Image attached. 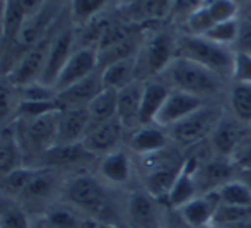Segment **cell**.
Here are the masks:
<instances>
[{
	"instance_id": "obj_3",
	"label": "cell",
	"mask_w": 251,
	"mask_h": 228,
	"mask_svg": "<svg viewBox=\"0 0 251 228\" xmlns=\"http://www.w3.org/2000/svg\"><path fill=\"white\" fill-rule=\"evenodd\" d=\"M224 118V112L219 107L203 105L189 117L182 118L176 125L167 129V136L177 144L189 146L200 144L206 137H212L213 131L217 129L219 122Z\"/></svg>"
},
{
	"instance_id": "obj_5",
	"label": "cell",
	"mask_w": 251,
	"mask_h": 228,
	"mask_svg": "<svg viewBox=\"0 0 251 228\" xmlns=\"http://www.w3.org/2000/svg\"><path fill=\"white\" fill-rule=\"evenodd\" d=\"M59 112L36 118H18L16 127H18L23 148L28 144V148L38 153V156L53 148L57 144V114Z\"/></svg>"
},
{
	"instance_id": "obj_19",
	"label": "cell",
	"mask_w": 251,
	"mask_h": 228,
	"mask_svg": "<svg viewBox=\"0 0 251 228\" xmlns=\"http://www.w3.org/2000/svg\"><path fill=\"white\" fill-rule=\"evenodd\" d=\"M127 216L133 228H160L155 197L148 192H134L127 201Z\"/></svg>"
},
{
	"instance_id": "obj_38",
	"label": "cell",
	"mask_w": 251,
	"mask_h": 228,
	"mask_svg": "<svg viewBox=\"0 0 251 228\" xmlns=\"http://www.w3.org/2000/svg\"><path fill=\"white\" fill-rule=\"evenodd\" d=\"M19 93V101H50L57 98V90L53 86H47V84L31 83L28 86L16 88Z\"/></svg>"
},
{
	"instance_id": "obj_27",
	"label": "cell",
	"mask_w": 251,
	"mask_h": 228,
	"mask_svg": "<svg viewBox=\"0 0 251 228\" xmlns=\"http://www.w3.org/2000/svg\"><path fill=\"white\" fill-rule=\"evenodd\" d=\"M38 173V168H31V166H19V168L9 172L7 175H2V190H4V197L9 199H18L25 194L28 185L33 182L35 175Z\"/></svg>"
},
{
	"instance_id": "obj_25",
	"label": "cell",
	"mask_w": 251,
	"mask_h": 228,
	"mask_svg": "<svg viewBox=\"0 0 251 228\" xmlns=\"http://www.w3.org/2000/svg\"><path fill=\"white\" fill-rule=\"evenodd\" d=\"M101 72V83L105 90H122L124 86L136 81V57L134 59H126L121 62H115L112 66L105 67Z\"/></svg>"
},
{
	"instance_id": "obj_12",
	"label": "cell",
	"mask_w": 251,
	"mask_h": 228,
	"mask_svg": "<svg viewBox=\"0 0 251 228\" xmlns=\"http://www.w3.org/2000/svg\"><path fill=\"white\" fill-rule=\"evenodd\" d=\"M248 136V127L241 124L239 120L230 115H224V118L219 122L217 129L212 134V148L219 156H226V158H234L237 151L243 148L244 141Z\"/></svg>"
},
{
	"instance_id": "obj_14",
	"label": "cell",
	"mask_w": 251,
	"mask_h": 228,
	"mask_svg": "<svg viewBox=\"0 0 251 228\" xmlns=\"http://www.w3.org/2000/svg\"><path fill=\"white\" fill-rule=\"evenodd\" d=\"M176 50H177V42H174L169 33H155L143 50V64L147 67V72L151 76L164 74L169 64L176 59Z\"/></svg>"
},
{
	"instance_id": "obj_34",
	"label": "cell",
	"mask_w": 251,
	"mask_h": 228,
	"mask_svg": "<svg viewBox=\"0 0 251 228\" xmlns=\"http://www.w3.org/2000/svg\"><path fill=\"white\" fill-rule=\"evenodd\" d=\"M108 0H71V16L74 23L88 24L107 5Z\"/></svg>"
},
{
	"instance_id": "obj_10",
	"label": "cell",
	"mask_w": 251,
	"mask_h": 228,
	"mask_svg": "<svg viewBox=\"0 0 251 228\" xmlns=\"http://www.w3.org/2000/svg\"><path fill=\"white\" fill-rule=\"evenodd\" d=\"M124 131H126L124 125L115 117V118H112V120L91 125V127L88 129L86 136H84L83 144L93 156L110 155V153L119 149V144H121V141H122Z\"/></svg>"
},
{
	"instance_id": "obj_20",
	"label": "cell",
	"mask_w": 251,
	"mask_h": 228,
	"mask_svg": "<svg viewBox=\"0 0 251 228\" xmlns=\"http://www.w3.org/2000/svg\"><path fill=\"white\" fill-rule=\"evenodd\" d=\"M169 93L164 83L158 81H145L143 98H141V125L155 124L158 112L162 110Z\"/></svg>"
},
{
	"instance_id": "obj_28",
	"label": "cell",
	"mask_w": 251,
	"mask_h": 228,
	"mask_svg": "<svg viewBox=\"0 0 251 228\" xmlns=\"http://www.w3.org/2000/svg\"><path fill=\"white\" fill-rule=\"evenodd\" d=\"M230 115L246 127L251 125V84L236 83L229 94Z\"/></svg>"
},
{
	"instance_id": "obj_17",
	"label": "cell",
	"mask_w": 251,
	"mask_h": 228,
	"mask_svg": "<svg viewBox=\"0 0 251 228\" xmlns=\"http://www.w3.org/2000/svg\"><path fill=\"white\" fill-rule=\"evenodd\" d=\"M103 91V83H101V72L97 70L95 74H91L90 77L79 81V83L73 84L71 88L57 93V101L62 108H79V107H88L90 101L93 100L97 94H100Z\"/></svg>"
},
{
	"instance_id": "obj_43",
	"label": "cell",
	"mask_w": 251,
	"mask_h": 228,
	"mask_svg": "<svg viewBox=\"0 0 251 228\" xmlns=\"http://www.w3.org/2000/svg\"><path fill=\"white\" fill-rule=\"evenodd\" d=\"M237 50L251 55V19H241L239 24V36H237Z\"/></svg>"
},
{
	"instance_id": "obj_35",
	"label": "cell",
	"mask_w": 251,
	"mask_h": 228,
	"mask_svg": "<svg viewBox=\"0 0 251 228\" xmlns=\"http://www.w3.org/2000/svg\"><path fill=\"white\" fill-rule=\"evenodd\" d=\"M251 218V206H234V204H220L213 218V225L219 227H230Z\"/></svg>"
},
{
	"instance_id": "obj_46",
	"label": "cell",
	"mask_w": 251,
	"mask_h": 228,
	"mask_svg": "<svg viewBox=\"0 0 251 228\" xmlns=\"http://www.w3.org/2000/svg\"><path fill=\"white\" fill-rule=\"evenodd\" d=\"M237 179L243 180L248 185V189L251 190V170H239V172H237Z\"/></svg>"
},
{
	"instance_id": "obj_15",
	"label": "cell",
	"mask_w": 251,
	"mask_h": 228,
	"mask_svg": "<svg viewBox=\"0 0 251 228\" xmlns=\"http://www.w3.org/2000/svg\"><path fill=\"white\" fill-rule=\"evenodd\" d=\"M145 83L140 79L133 81L117 91V118L124 129L136 131L141 127V98Z\"/></svg>"
},
{
	"instance_id": "obj_16",
	"label": "cell",
	"mask_w": 251,
	"mask_h": 228,
	"mask_svg": "<svg viewBox=\"0 0 251 228\" xmlns=\"http://www.w3.org/2000/svg\"><path fill=\"white\" fill-rule=\"evenodd\" d=\"M220 206V199L217 192L196 196L184 206L179 207V214L182 216L184 223L191 228H206L213 223L215 213Z\"/></svg>"
},
{
	"instance_id": "obj_4",
	"label": "cell",
	"mask_w": 251,
	"mask_h": 228,
	"mask_svg": "<svg viewBox=\"0 0 251 228\" xmlns=\"http://www.w3.org/2000/svg\"><path fill=\"white\" fill-rule=\"evenodd\" d=\"M53 38H55V35H45L36 45H33L29 50H26L21 59L9 69V72L4 74V81H7L14 88H23L40 81L43 69H45L47 57H49V50Z\"/></svg>"
},
{
	"instance_id": "obj_32",
	"label": "cell",
	"mask_w": 251,
	"mask_h": 228,
	"mask_svg": "<svg viewBox=\"0 0 251 228\" xmlns=\"http://www.w3.org/2000/svg\"><path fill=\"white\" fill-rule=\"evenodd\" d=\"M55 189V179L50 173V170H38L33 182L23 194V199L26 201H45Z\"/></svg>"
},
{
	"instance_id": "obj_47",
	"label": "cell",
	"mask_w": 251,
	"mask_h": 228,
	"mask_svg": "<svg viewBox=\"0 0 251 228\" xmlns=\"http://www.w3.org/2000/svg\"><path fill=\"white\" fill-rule=\"evenodd\" d=\"M79 228H98V221L91 220V218H86V220H83Z\"/></svg>"
},
{
	"instance_id": "obj_18",
	"label": "cell",
	"mask_w": 251,
	"mask_h": 228,
	"mask_svg": "<svg viewBox=\"0 0 251 228\" xmlns=\"http://www.w3.org/2000/svg\"><path fill=\"white\" fill-rule=\"evenodd\" d=\"M25 148L18 134L16 122H7L0 136V173L7 175L9 172L25 166Z\"/></svg>"
},
{
	"instance_id": "obj_2",
	"label": "cell",
	"mask_w": 251,
	"mask_h": 228,
	"mask_svg": "<svg viewBox=\"0 0 251 228\" xmlns=\"http://www.w3.org/2000/svg\"><path fill=\"white\" fill-rule=\"evenodd\" d=\"M177 57L201 64L220 77H232L234 52H230L226 45L210 42L205 36L188 35L177 42Z\"/></svg>"
},
{
	"instance_id": "obj_22",
	"label": "cell",
	"mask_w": 251,
	"mask_h": 228,
	"mask_svg": "<svg viewBox=\"0 0 251 228\" xmlns=\"http://www.w3.org/2000/svg\"><path fill=\"white\" fill-rule=\"evenodd\" d=\"M182 163L176 165V163H164V165H157L150 168L147 173V190L153 197H169L172 185L177 180L179 173H181Z\"/></svg>"
},
{
	"instance_id": "obj_26",
	"label": "cell",
	"mask_w": 251,
	"mask_h": 228,
	"mask_svg": "<svg viewBox=\"0 0 251 228\" xmlns=\"http://www.w3.org/2000/svg\"><path fill=\"white\" fill-rule=\"evenodd\" d=\"M86 108L90 115V127L115 118L117 117V90L103 88V91L97 94Z\"/></svg>"
},
{
	"instance_id": "obj_41",
	"label": "cell",
	"mask_w": 251,
	"mask_h": 228,
	"mask_svg": "<svg viewBox=\"0 0 251 228\" xmlns=\"http://www.w3.org/2000/svg\"><path fill=\"white\" fill-rule=\"evenodd\" d=\"M206 9H208L215 24L217 23L236 19L237 14V4L234 0H210L208 4H206Z\"/></svg>"
},
{
	"instance_id": "obj_40",
	"label": "cell",
	"mask_w": 251,
	"mask_h": 228,
	"mask_svg": "<svg viewBox=\"0 0 251 228\" xmlns=\"http://www.w3.org/2000/svg\"><path fill=\"white\" fill-rule=\"evenodd\" d=\"M213 24H215V21H213V18L210 16L206 5L193 11L188 18L189 35H193V36H205L206 33L212 29Z\"/></svg>"
},
{
	"instance_id": "obj_21",
	"label": "cell",
	"mask_w": 251,
	"mask_h": 228,
	"mask_svg": "<svg viewBox=\"0 0 251 228\" xmlns=\"http://www.w3.org/2000/svg\"><path fill=\"white\" fill-rule=\"evenodd\" d=\"M167 132L162 131V127L155 125H141L134 131V134L129 139V146L136 153L143 156H151L155 153L162 151L167 146Z\"/></svg>"
},
{
	"instance_id": "obj_30",
	"label": "cell",
	"mask_w": 251,
	"mask_h": 228,
	"mask_svg": "<svg viewBox=\"0 0 251 228\" xmlns=\"http://www.w3.org/2000/svg\"><path fill=\"white\" fill-rule=\"evenodd\" d=\"M217 196L220 199V204H234V206H251V190L248 185L239 179H232L227 183H224Z\"/></svg>"
},
{
	"instance_id": "obj_7",
	"label": "cell",
	"mask_w": 251,
	"mask_h": 228,
	"mask_svg": "<svg viewBox=\"0 0 251 228\" xmlns=\"http://www.w3.org/2000/svg\"><path fill=\"white\" fill-rule=\"evenodd\" d=\"M98 69V53L95 48H88V46H79L73 52L71 59L67 60L66 67L62 69L60 76L55 81V90L64 91L71 88L73 84L79 83V81L90 77Z\"/></svg>"
},
{
	"instance_id": "obj_23",
	"label": "cell",
	"mask_w": 251,
	"mask_h": 228,
	"mask_svg": "<svg viewBox=\"0 0 251 228\" xmlns=\"http://www.w3.org/2000/svg\"><path fill=\"white\" fill-rule=\"evenodd\" d=\"M131 170H133L131 158L124 149H117V151L105 155L101 158L100 175L114 185H121V183L127 182L131 177Z\"/></svg>"
},
{
	"instance_id": "obj_44",
	"label": "cell",
	"mask_w": 251,
	"mask_h": 228,
	"mask_svg": "<svg viewBox=\"0 0 251 228\" xmlns=\"http://www.w3.org/2000/svg\"><path fill=\"white\" fill-rule=\"evenodd\" d=\"M14 2L19 5V9L25 12L26 18H29V16H35L36 12L42 11L47 0H14Z\"/></svg>"
},
{
	"instance_id": "obj_9",
	"label": "cell",
	"mask_w": 251,
	"mask_h": 228,
	"mask_svg": "<svg viewBox=\"0 0 251 228\" xmlns=\"http://www.w3.org/2000/svg\"><path fill=\"white\" fill-rule=\"evenodd\" d=\"M73 52H74V31L71 28H64L62 31L57 33L52 45H50L49 57H47V64H45V69H43L42 77H40V83L55 88L57 77L60 76V72L66 67L67 60L71 59Z\"/></svg>"
},
{
	"instance_id": "obj_33",
	"label": "cell",
	"mask_w": 251,
	"mask_h": 228,
	"mask_svg": "<svg viewBox=\"0 0 251 228\" xmlns=\"http://www.w3.org/2000/svg\"><path fill=\"white\" fill-rule=\"evenodd\" d=\"M7 199L9 197H4V204L0 211V228H29L25 209L14 199Z\"/></svg>"
},
{
	"instance_id": "obj_50",
	"label": "cell",
	"mask_w": 251,
	"mask_h": 228,
	"mask_svg": "<svg viewBox=\"0 0 251 228\" xmlns=\"http://www.w3.org/2000/svg\"><path fill=\"white\" fill-rule=\"evenodd\" d=\"M243 146H251V125L248 127V136H246V141H244Z\"/></svg>"
},
{
	"instance_id": "obj_8",
	"label": "cell",
	"mask_w": 251,
	"mask_h": 228,
	"mask_svg": "<svg viewBox=\"0 0 251 228\" xmlns=\"http://www.w3.org/2000/svg\"><path fill=\"white\" fill-rule=\"evenodd\" d=\"M236 168V163L232 158H226V156H213L208 158L198 166L195 173L196 187H198V194H212L217 192L224 183L232 180V172Z\"/></svg>"
},
{
	"instance_id": "obj_37",
	"label": "cell",
	"mask_w": 251,
	"mask_h": 228,
	"mask_svg": "<svg viewBox=\"0 0 251 228\" xmlns=\"http://www.w3.org/2000/svg\"><path fill=\"white\" fill-rule=\"evenodd\" d=\"M131 35L129 28L124 24H119V23H108L107 28L103 29V33H101L100 40H98L97 43V53H101L105 52V50L112 48V46L119 45V43H122L124 40H127Z\"/></svg>"
},
{
	"instance_id": "obj_39",
	"label": "cell",
	"mask_w": 251,
	"mask_h": 228,
	"mask_svg": "<svg viewBox=\"0 0 251 228\" xmlns=\"http://www.w3.org/2000/svg\"><path fill=\"white\" fill-rule=\"evenodd\" d=\"M50 228H79L83 218L67 207H52L45 216Z\"/></svg>"
},
{
	"instance_id": "obj_29",
	"label": "cell",
	"mask_w": 251,
	"mask_h": 228,
	"mask_svg": "<svg viewBox=\"0 0 251 228\" xmlns=\"http://www.w3.org/2000/svg\"><path fill=\"white\" fill-rule=\"evenodd\" d=\"M26 21V14L19 9L14 0L4 2V14H2V38L5 43H14Z\"/></svg>"
},
{
	"instance_id": "obj_1",
	"label": "cell",
	"mask_w": 251,
	"mask_h": 228,
	"mask_svg": "<svg viewBox=\"0 0 251 228\" xmlns=\"http://www.w3.org/2000/svg\"><path fill=\"white\" fill-rule=\"evenodd\" d=\"M164 74L177 91H184L200 98L215 94L222 86L224 79L213 70L203 67L201 64L193 62L184 57H176L164 70Z\"/></svg>"
},
{
	"instance_id": "obj_24",
	"label": "cell",
	"mask_w": 251,
	"mask_h": 228,
	"mask_svg": "<svg viewBox=\"0 0 251 228\" xmlns=\"http://www.w3.org/2000/svg\"><path fill=\"white\" fill-rule=\"evenodd\" d=\"M91 156L93 155L84 148L83 142H79V144H55L40 156V161H43L47 166H62L81 163Z\"/></svg>"
},
{
	"instance_id": "obj_45",
	"label": "cell",
	"mask_w": 251,
	"mask_h": 228,
	"mask_svg": "<svg viewBox=\"0 0 251 228\" xmlns=\"http://www.w3.org/2000/svg\"><path fill=\"white\" fill-rule=\"evenodd\" d=\"M232 160L236 166H239V170H251V146H243Z\"/></svg>"
},
{
	"instance_id": "obj_6",
	"label": "cell",
	"mask_w": 251,
	"mask_h": 228,
	"mask_svg": "<svg viewBox=\"0 0 251 228\" xmlns=\"http://www.w3.org/2000/svg\"><path fill=\"white\" fill-rule=\"evenodd\" d=\"M66 197L71 204L95 214L107 209L105 189L93 177L83 175L71 180L66 187Z\"/></svg>"
},
{
	"instance_id": "obj_42",
	"label": "cell",
	"mask_w": 251,
	"mask_h": 228,
	"mask_svg": "<svg viewBox=\"0 0 251 228\" xmlns=\"http://www.w3.org/2000/svg\"><path fill=\"white\" fill-rule=\"evenodd\" d=\"M232 79L236 83L251 84V55L236 50L234 52V69Z\"/></svg>"
},
{
	"instance_id": "obj_49",
	"label": "cell",
	"mask_w": 251,
	"mask_h": 228,
	"mask_svg": "<svg viewBox=\"0 0 251 228\" xmlns=\"http://www.w3.org/2000/svg\"><path fill=\"white\" fill-rule=\"evenodd\" d=\"M98 228H119V227L114 223H108V221H98Z\"/></svg>"
},
{
	"instance_id": "obj_51",
	"label": "cell",
	"mask_w": 251,
	"mask_h": 228,
	"mask_svg": "<svg viewBox=\"0 0 251 228\" xmlns=\"http://www.w3.org/2000/svg\"><path fill=\"white\" fill-rule=\"evenodd\" d=\"M246 9H248V18L251 19V0L246 4Z\"/></svg>"
},
{
	"instance_id": "obj_36",
	"label": "cell",
	"mask_w": 251,
	"mask_h": 228,
	"mask_svg": "<svg viewBox=\"0 0 251 228\" xmlns=\"http://www.w3.org/2000/svg\"><path fill=\"white\" fill-rule=\"evenodd\" d=\"M239 24H241V19H230V21L217 23L206 33L205 38L226 46L230 45V43H236L237 36H239Z\"/></svg>"
},
{
	"instance_id": "obj_13",
	"label": "cell",
	"mask_w": 251,
	"mask_h": 228,
	"mask_svg": "<svg viewBox=\"0 0 251 228\" xmlns=\"http://www.w3.org/2000/svg\"><path fill=\"white\" fill-rule=\"evenodd\" d=\"M90 129L86 107L62 108L57 114V144H79Z\"/></svg>"
},
{
	"instance_id": "obj_11",
	"label": "cell",
	"mask_w": 251,
	"mask_h": 228,
	"mask_svg": "<svg viewBox=\"0 0 251 228\" xmlns=\"http://www.w3.org/2000/svg\"><path fill=\"white\" fill-rule=\"evenodd\" d=\"M205 105V100L195 94L184 93V91H171L165 100L162 110L158 112L157 118H155V124L158 127H172L177 122H181L182 118L189 117L193 112H196L198 108H201Z\"/></svg>"
},
{
	"instance_id": "obj_48",
	"label": "cell",
	"mask_w": 251,
	"mask_h": 228,
	"mask_svg": "<svg viewBox=\"0 0 251 228\" xmlns=\"http://www.w3.org/2000/svg\"><path fill=\"white\" fill-rule=\"evenodd\" d=\"M227 228H251V218H250V220H244V221H241V223L230 225V227H227Z\"/></svg>"
},
{
	"instance_id": "obj_52",
	"label": "cell",
	"mask_w": 251,
	"mask_h": 228,
	"mask_svg": "<svg viewBox=\"0 0 251 228\" xmlns=\"http://www.w3.org/2000/svg\"><path fill=\"white\" fill-rule=\"evenodd\" d=\"M234 2H236V4H248L250 0H234Z\"/></svg>"
},
{
	"instance_id": "obj_31",
	"label": "cell",
	"mask_w": 251,
	"mask_h": 228,
	"mask_svg": "<svg viewBox=\"0 0 251 228\" xmlns=\"http://www.w3.org/2000/svg\"><path fill=\"white\" fill-rule=\"evenodd\" d=\"M136 48H138L136 38L129 36V38L124 40V42L119 43V45L98 53V69L101 70V69H105V67L112 66V64L121 62V60H126V59H134V57H136Z\"/></svg>"
}]
</instances>
